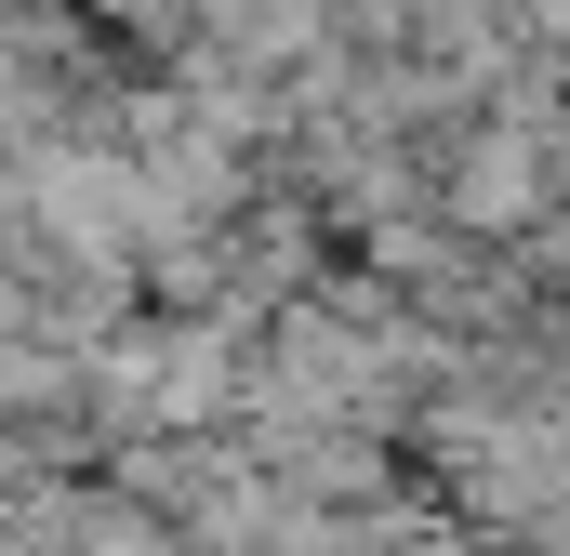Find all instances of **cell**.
I'll return each instance as SVG.
<instances>
[{
  "instance_id": "obj_1",
  "label": "cell",
  "mask_w": 570,
  "mask_h": 556,
  "mask_svg": "<svg viewBox=\"0 0 570 556\" xmlns=\"http://www.w3.org/2000/svg\"><path fill=\"white\" fill-rule=\"evenodd\" d=\"M451 199H464V226H531V212H544V159L518 133H478L464 172H451Z\"/></svg>"
},
{
  "instance_id": "obj_2",
  "label": "cell",
  "mask_w": 570,
  "mask_h": 556,
  "mask_svg": "<svg viewBox=\"0 0 570 556\" xmlns=\"http://www.w3.org/2000/svg\"><path fill=\"white\" fill-rule=\"evenodd\" d=\"M531 13H544V27H570V0H531Z\"/></svg>"
}]
</instances>
